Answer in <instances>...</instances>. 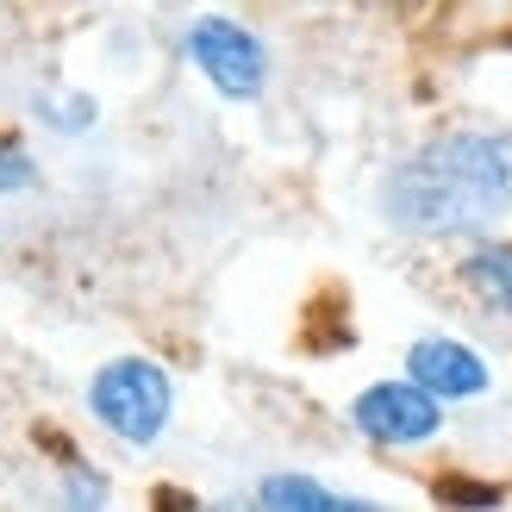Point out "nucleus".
I'll return each mask as SVG.
<instances>
[{
	"instance_id": "nucleus-5",
	"label": "nucleus",
	"mask_w": 512,
	"mask_h": 512,
	"mask_svg": "<svg viewBox=\"0 0 512 512\" xmlns=\"http://www.w3.org/2000/svg\"><path fill=\"white\" fill-rule=\"evenodd\" d=\"M406 375L419 388H431L438 400H475L494 381V369L481 363V350H469L463 338H419L406 350Z\"/></svg>"
},
{
	"instance_id": "nucleus-2",
	"label": "nucleus",
	"mask_w": 512,
	"mask_h": 512,
	"mask_svg": "<svg viewBox=\"0 0 512 512\" xmlns=\"http://www.w3.org/2000/svg\"><path fill=\"white\" fill-rule=\"evenodd\" d=\"M88 413L113 431L119 444H157L163 425L175 413V381L163 363H150V356H113L107 369L88 381Z\"/></svg>"
},
{
	"instance_id": "nucleus-1",
	"label": "nucleus",
	"mask_w": 512,
	"mask_h": 512,
	"mask_svg": "<svg viewBox=\"0 0 512 512\" xmlns=\"http://www.w3.org/2000/svg\"><path fill=\"white\" fill-rule=\"evenodd\" d=\"M381 213L413 238H481L512 213V132H456L425 138L381 182Z\"/></svg>"
},
{
	"instance_id": "nucleus-7",
	"label": "nucleus",
	"mask_w": 512,
	"mask_h": 512,
	"mask_svg": "<svg viewBox=\"0 0 512 512\" xmlns=\"http://www.w3.org/2000/svg\"><path fill=\"white\" fill-rule=\"evenodd\" d=\"M463 275H469V288L488 300L494 313H506V319H512V238L481 244L469 263H463Z\"/></svg>"
},
{
	"instance_id": "nucleus-3",
	"label": "nucleus",
	"mask_w": 512,
	"mask_h": 512,
	"mask_svg": "<svg viewBox=\"0 0 512 512\" xmlns=\"http://www.w3.org/2000/svg\"><path fill=\"white\" fill-rule=\"evenodd\" d=\"M182 50H188V63L213 82V94H225V100H256L269 88V50L238 19H219V13L194 19Z\"/></svg>"
},
{
	"instance_id": "nucleus-8",
	"label": "nucleus",
	"mask_w": 512,
	"mask_h": 512,
	"mask_svg": "<svg viewBox=\"0 0 512 512\" xmlns=\"http://www.w3.org/2000/svg\"><path fill=\"white\" fill-rule=\"evenodd\" d=\"M19 188H32V157L0 144V194H19Z\"/></svg>"
},
{
	"instance_id": "nucleus-6",
	"label": "nucleus",
	"mask_w": 512,
	"mask_h": 512,
	"mask_svg": "<svg viewBox=\"0 0 512 512\" xmlns=\"http://www.w3.org/2000/svg\"><path fill=\"white\" fill-rule=\"evenodd\" d=\"M256 500L275 506V512H344V506H363V500H350L338 488H319L313 475H263Z\"/></svg>"
},
{
	"instance_id": "nucleus-4",
	"label": "nucleus",
	"mask_w": 512,
	"mask_h": 512,
	"mask_svg": "<svg viewBox=\"0 0 512 512\" xmlns=\"http://www.w3.org/2000/svg\"><path fill=\"white\" fill-rule=\"evenodd\" d=\"M350 425L363 431V438H375V444H394V450L431 444L438 425H444V400L431 388H419L413 375L406 381H375V388H363L350 400Z\"/></svg>"
}]
</instances>
